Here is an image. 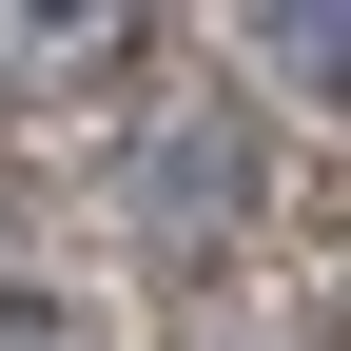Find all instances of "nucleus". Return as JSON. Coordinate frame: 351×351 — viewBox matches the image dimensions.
I'll return each instance as SVG.
<instances>
[{"label": "nucleus", "mask_w": 351, "mask_h": 351, "mask_svg": "<svg viewBox=\"0 0 351 351\" xmlns=\"http://www.w3.org/2000/svg\"><path fill=\"white\" fill-rule=\"evenodd\" d=\"M254 59H274L293 98H351V0H274V20H254Z\"/></svg>", "instance_id": "1"}]
</instances>
